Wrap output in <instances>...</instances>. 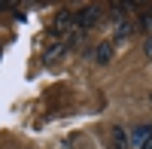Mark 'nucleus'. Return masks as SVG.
<instances>
[{
  "instance_id": "nucleus-11",
  "label": "nucleus",
  "mask_w": 152,
  "mask_h": 149,
  "mask_svg": "<svg viewBox=\"0 0 152 149\" xmlns=\"http://www.w3.org/2000/svg\"><path fill=\"white\" fill-rule=\"evenodd\" d=\"M0 6H3V3H0Z\"/></svg>"
},
{
  "instance_id": "nucleus-6",
  "label": "nucleus",
  "mask_w": 152,
  "mask_h": 149,
  "mask_svg": "<svg viewBox=\"0 0 152 149\" xmlns=\"http://www.w3.org/2000/svg\"><path fill=\"white\" fill-rule=\"evenodd\" d=\"M64 52H67V46H64V43H55V46H52V49H49V52H46V61H49V64H52V61H58V58L64 55Z\"/></svg>"
},
{
  "instance_id": "nucleus-10",
  "label": "nucleus",
  "mask_w": 152,
  "mask_h": 149,
  "mask_svg": "<svg viewBox=\"0 0 152 149\" xmlns=\"http://www.w3.org/2000/svg\"><path fill=\"white\" fill-rule=\"evenodd\" d=\"M143 149H152V140H149V143H146V146H143Z\"/></svg>"
},
{
  "instance_id": "nucleus-4",
  "label": "nucleus",
  "mask_w": 152,
  "mask_h": 149,
  "mask_svg": "<svg viewBox=\"0 0 152 149\" xmlns=\"http://www.w3.org/2000/svg\"><path fill=\"white\" fill-rule=\"evenodd\" d=\"M94 58H97V64H110V58H113V46L110 43H100L94 49Z\"/></svg>"
},
{
  "instance_id": "nucleus-5",
  "label": "nucleus",
  "mask_w": 152,
  "mask_h": 149,
  "mask_svg": "<svg viewBox=\"0 0 152 149\" xmlns=\"http://www.w3.org/2000/svg\"><path fill=\"white\" fill-rule=\"evenodd\" d=\"M110 149H128V134L122 128H113V146Z\"/></svg>"
},
{
  "instance_id": "nucleus-1",
  "label": "nucleus",
  "mask_w": 152,
  "mask_h": 149,
  "mask_svg": "<svg viewBox=\"0 0 152 149\" xmlns=\"http://www.w3.org/2000/svg\"><path fill=\"white\" fill-rule=\"evenodd\" d=\"M97 18H100V9L97 6H82L79 12H73V28L76 31H88Z\"/></svg>"
},
{
  "instance_id": "nucleus-3",
  "label": "nucleus",
  "mask_w": 152,
  "mask_h": 149,
  "mask_svg": "<svg viewBox=\"0 0 152 149\" xmlns=\"http://www.w3.org/2000/svg\"><path fill=\"white\" fill-rule=\"evenodd\" d=\"M70 28H73V12H70V9H61L58 18H55V34L61 37V34H67ZM73 31H76V28H73Z\"/></svg>"
},
{
  "instance_id": "nucleus-7",
  "label": "nucleus",
  "mask_w": 152,
  "mask_h": 149,
  "mask_svg": "<svg viewBox=\"0 0 152 149\" xmlns=\"http://www.w3.org/2000/svg\"><path fill=\"white\" fill-rule=\"evenodd\" d=\"M131 31H134V28H131L128 21H119V28H116V37H119V40H128V37H131Z\"/></svg>"
},
{
  "instance_id": "nucleus-9",
  "label": "nucleus",
  "mask_w": 152,
  "mask_h": 149,
  "mask_svg": "<svg viewBox=\"0 0 152 149\" xmlns=\"http://www.w3.org/2000/svg\"><path fill=\"white\" fill-rule=\"evenodd\" d=\"M143 49H146V55L152 58V37H149V40H146V46H143Z\"/></svg>"
},
{
  "instance_id": "nucleus-8",
  "label": "nucleus",
  "mask_w": 152,
  "mask_h": 149,
  "mask_svg": "<svg viewBox=\"0 0 152 149\" xmlns=\"http://www.w3.org/2000/svg\"><path fill=\"white\" fill-rule=\"evenodd\" d=\"M143 28H146V31H152V9L143 15Z\"/></svg>"
},
{
  "instance_id": "nucleus-2",
  "label": "nucleus",
  "mask_w": 152,
  "mask_h": 149,
  "mask_svg": "<svg viewBox=\"0 0 152 149\" xmlns=\"http://www.w3.org/2000/svg\"><path fill=\"white\" fill-rule=\"evenodd\" d=\"M149 140H152V128H149V125H137V128L128 134V146H131V149H143Z\"/></svg>"
}]
</instances>
